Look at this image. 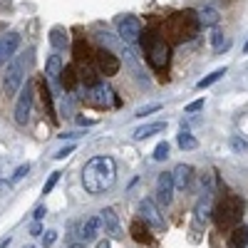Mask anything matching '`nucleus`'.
I'll list each match as a JSON object with an SVG mask.
<instances>
[{"instance_id":"dca6fc26","label":"nucleus","mask_w":248,"mask_h":248,"mask_svg":"<svg viewBox=\"0 0 248 248\" xmlns=\"http://www.w3.org/2000/svg\"><path fill=\"white\" fill-rule=\"evenodd\" d=\"M167 129V122H152V124H141V127L134 129V139H149L159 132Z\"/></svg>"},{"instance_id":"c9c22d12","label":"nucleus","mask_w":248,"mask_h":248,"mask_svg":"<svg viewBox=\"0 0 248 248\" xmlns=\"http://www.w3.org/2000/svg\"><path fill=\"white\" fill-rule=\"evenodd\" d=\"M211 43H214L216 50L223 47V32H221V30H214V32H211Z\"/></svg>"},{"instance_id":"b1692460","label":"nucleus","mask_w":248,"mask_h":248,"mask_svg":"<svg viewBox=\"0 0 248 248\" xmlns=\"http://www.w3.org/2000/svg\"><path fill=\"white\" fill-rule=\"evenodd\" d=\"M40 97H43V107H45V114H50V117L55 119V109H52V94H50V90H47V82H45V79L40 82Z\"/></svg>"},{"instance_id":"a211bd4d","label":"nucleus","mask_w":248,"mask_h":248,"mask_svg":"<svg viewBox=\"0 0 248 248\" xmlns=\"http://www.w3.org/2000/svg\"><path fill=\"white\" fill-rule=\"evenodd\" d=\"M99 229H102V221H99V216H90L85 223H82V241H92L97 233H99Z\"/></svg>"},{"instance_id":"39448f33","label":"nucleus","mask_w":248,"mask_h":248,"mask_svg":"<svg viewBox=\"0 0 248 248\" xmlns=\"http://www.w3.org/2000/svg\"><path fill=\"white\" fill-rule=\"evenodd\" d=\"M23 72H25V60L23 57H15L10 65H8L5 75H3V92H5V97H13V94L20 92L23 79H25Z\"/></svg>"},{"instance_id":"1a4fd4ad","label":"nucleus","mask_w":248,"mask_h":248,"mask_svg":"<svg viewBox=\"0 0 248 248\" xmlns=\"http://www.w3.org/2000/svg\"><path fill=\"white\" fill-rule=\"evenodd\" d=\"M94 65H97L99 75L112 77V75H117V72H119L122 62H119V57H117L112 50H107V47H99V50L94 52Z\"/></svg>"},{"instance_id":"473e14b6","label":"nucleus","mask_w":248,"mask_h":248,"mask_svg":"<svg viewBox=\"0 0 248 248\" xmlns=\"http://www.w3.org/2000/svg\"><path fill=\"white\" fill-rule=\"evenodd\" d=\"M159 109H161V105H147V107H139V109L134 112V117H147V114L159 112Z\"/></svg>"},{"instance_id":"f3484780","label":"nucleus","mask_w":248,"mask_h":248,"mask_svg":"<svg viewBox=\"0 0 248 248\" xmlns=\"http://www.w3.org/2000/svg\"><path fill=\"white\" fill-rule=\"evenodd\" d=\"M196 17H199V25H201V28H216L218 20H221V15H218L216 8H201V10L196 13Z\"/></svg>"},{"instance_id":"f8f14e48","label":"nucleus","mask_w":248,"mask_h":248,"mask_svg":"<svg viewBox=\"0 0 248 248\" xmlns=\"http://www.w3.org/2000/svg\"><path fill=\"white\" fill-rule=\"evenodd\" d=\"M156 194H159V203L161 206H169L174 199V179L171 174H159L156 179Z\"/></svg>"},{"instance_id":"aec40b11","label":"nucleus","mask_w":248,"mask_h":248,"mask_svg":"<svg viewBox=\"0 0 248 248\" xmlns=\"http://www.w3.org/2000/svg\"><path fill=\"white\" fill-rule=\"evenodd\" d=\"M67 43H70L67 30H65V28H60V25H55V28L50 30V45H52L55 50H65Z\"/></svg>"},{"instance_id":"37998d69","label":"nucleus","mask_w":248,"mask_h":248,"mask_svg":"<svg viewBox=\"0 0 248 248\" xmlns=\"http://www.w3.org/2000/svg\"><path fill=\"white\" fill-rule=\"evenodd\" d=\"M10 246V238H3V241H0V248H8Z\"/></svg>"},{"instance_id":"a878e982","label":"nucleus","mask_w":248,"mask_h":248,"mask_svg":"<svg viewBox=\"0 0 248 248\" xmlns=\"http://www.w3.org/2000/svg\"><path fill=\"white\" fill-rule=\"evenodd\" d=\"M223 75H226V67H221V70H214L211 75H206L203 79H199V82H196V90H206V87H211L214 82H218Z\"/></svg>"},{"instance_id":"7ed1b4c3","label":"nucleus","mask_w":248,"mask_h":248,"mask_svg":"<svg viewBox=\"0 0 248 248\" xmlns=\"http://www.w3.org/2000/svg\"><path fill=\"white\" fill-rule=\"evenodd\" d=\"M167 35L174 40V43H184V40H191L199 32V17L194 10H181L176 15H171L164 25Z\"/></svg>"},{"instance_id":"4468645a","label":"nucleus","mask_w":248,"mask_h":248,"mask_svg":"<svg viewBox=\"0 0 248 248\" xmlns=\"http://www.w3.org/2000/svg\"><path fill=\"white\" fill-rule=\"evenodd\" d=\"M62 60L60 55H50V60L45 62V82H50V85L60 87V77H62Z\"/></svg>"},{"instance_id":"9d476101","label":"nucleus","mask_w":248,"mask_h":248,"mask_svg":"<svg viewBox=\"0 0 248 248\" xmlns=\"http://www.w3.org/2000/svg\"><path fill=\"white\" fill-rule=\"evenodd\" d=\"M90 102L94 107H109V105H119V99L114 97V90L109 85H105V82H99V85L92 87L90 92Z\"/></svg>"},{"instance_id":"c85d7f7f","label":"nucleus","mask_w":248,"mask_h":248,"mask_svg":"<svg viewBox=\"0 0 248 248\" xmlns=\"http://www.w3.org/2000/svg\"><path fill=\"white\" fill-rule=\"evenodd\" d=\"M60 176H62V171H52V174H50V179H47V181H45V186H43V194H45V196H47V194H52V189L57 186Z\"/></svg>"},{"instance_id":"412c9836","label":"nucleus","mask_w":248,"mask_h":248,"mask_svg":"<svg viewBox=\"0 0 248 248\" xmlns=\"http://www.w3.org/2000/svg\"><path fill=\"white\" fill-rule=\"evenodd\" d=\"M77 82H79V75H77L75 65H65V70H62V77H60V85L72 92V90L77 87Z\"/></svg>"},{"instance_id":"79ce46f5","label":"nucleus","mask_w":248,"mask_h":248,"mask_svg":"<svg viewBox=\"0 0 248 248\" xmlns=\"http://www.w3.org/2000/svg\"><path fill=\"white\" fill-rule=\"evenodd\" d=\"M97 248H112V246H109V241L105 238V241H99V243H97Z\"/></svg>"},{"instance_id":"7c9ffc66","label":"nucleus","mask_w":248,"mask_h":248,"mask_svg":"<svg viewBox=\"0 0 248 248\" xmlns=\"http://www.w3.org/2000/svg\"><path fill=\"white\" fill-rule=\"evenodd\" d=\"M231 149H233V152H238V154H243V152H248V139H241V137H233V139H231Z\"/></svg>"},{"instance_id":"f704fd0d","label":"nucleus","mask_w":248,"mask_h":248,"mask_svg":"<svg viewBox=\"0 0 248 248\" xmlns=\"http://www.w3.org/2000/svg\"><path fill=\"white\" fill-rule=\"evenodd\" d=\"M55 241H57V231H45V233H43V248L55 246Z\"/></svg>"},{"instance_id":"6e6552de","label":"nucleus","mask_w":248,"mask_h":248,"mask_svg":"<svg viewBox=\"0 0 248 248\" xmlns=\"http://www.w3.org/2000/svg\"><path fill=\"white\" fill-rule=\"evenodd\" d=\"M139 216H141V221L147 223V226H152V229H154L156 233L167 231L164 216L159 214V206H156L152 199H141V203H139Z\"/></svg>"},{"instance_id":"58836bf2","label":"nucleus","mask_w":248,"mask_h":248,"mask_svg":"<svg viewBox=\"0 0 248 248\" xmlns=\"http://www.w3.org/2000/svg\"><path fill=\"white\" fill-rule=\"evenodd\" d=\"M30 233H32V236H40V233H43V226H40V221H35V223L30 226Z\"/></svg>"},{"instance_id":"bb28decb","label":"nucleus","mask_w":248,"mask_h":248,"mask_svg":"<svg viewBox=\"0 0 248 248\" xmlns=\"http://www.w3.org/2000/svg\"><path fill=\"white\" fill-rule=\"evenodd\" d=\"M179 147H181L184 152H194V149L199 147V141H196V137H194L191 132H184V129H181V134H179Z\"/></svg>"},{"instance_id":"20e7f679","label":"nucleus","mask_w":248,"mask_h":248,"mask_svg":"<svg viewBox=\"0 0 248 248\" xmlns=\"http://www.w3.org/2000/svg\"><path fill=\"white\" fill-rule=\"evenodd\" d=\"M144 52L154 70H164L169 65V45L164 43V37H159L156 32H147L144 35Z\"/></svg>"},{"instance_id":"49530a36","label":"nucleus","mask_w":248,"mask_h":248,"mask_svg":"<svg viewBox=\"0 0 248 248\" xmlns=\"http://www.w3.org/2000/svg\"><path fill=\"white\" fill-rule=\"evenodd\" d=\"M23 248H35V246H23Z\"/></svg>"},{"instance_id":"2eb2a0df","label":"nucleus","mask_w":248,"mask_h":248,"mask_svg":"<svg viewBox=\"0 0 248 248\" xmlns=\"http://www.w3.org/2000/svg\"><path fill=\"white\" fill-rule=\"evenodd\" d=\"M191 174H194V169L189 167V164H179V167L171 171V179H174V189H186L189 186V181H191Z\"/></svg>"},{"instance_id":"a19ab883","label":"nucleus","mask_w":248,"mask_h":248,"mask_svg":"<svg viewBox=\"0 0 248 248\" xmlns=\"http://www.w3.org/2000/svg\"><path fill=\"white\" fill-rule=\"evenodd\" d=\"M77 124H82V127H85V124H87V127H90V124H94V119H85V117H77Z\"/></svg>"},{"instance_id":"393cba45","label":"nucleus","mask_w":248,"mask_h":248,"mask_svg":"<svg viewBox=\"0 0 248 248\" xmlns=\"http://www.w3.org/2000/svg\"><path fill=\"white\" fill-rule=\"evenodd\" d=\"M129 231H132V238H134L137 243H149V241H152V236L147 233V226H141V221H134Z\"/></svg>"},{"instance_id":"72a5a7b5","label":"nucleus","mask_w":248,"mask_h":248,"mask_svg":"<svg viewBox=\"0 0 248 248\" xmlns=\"http://www.w3.org/2000/svg\"><path fill=\"white\" fill-rule=\"evenodd\" d=\"M199 109H203V97L201 99H194V102H189V105H186V114H194V112H199Z\"/></svg>"},{"instance_id":"a18cd8bd","label":"nucleus","mask_w":248,"mask_h":248,"mask_svg":"<svg viewBox=\"0 0 248 248\" xmlns=\"http://www.w3.org/2000/svg\"><path fill=\"white\" fill-rule=\"evenodd\" d=\"M243 55H248V43H246V45H243Z\"/></svg>"},{"instance_id":"9b49d317","label":"nucleus","mask_w":248,"mask_h":248,"mask_svg":"<svg viewBox=\"0 0 248 248\" xmlns=\"http://www.w3.org/2000/svg\"><path fill=\"white\" fill-rule=\"evenodd\" d=\"M99 221H102V226H105V233H109V238L122 241L124 233H122V226H119V216H117V211L112 209V206L99 211Z\"/></svg>"},{"instance_id":"4c0bfd02","label":"nucleus","mask_w":248,"mask_h":248,"mask_svg":"<svg viewBox=\"0 0 248 248\" xmlns=\"http://www.w3.org/2000/svg\"><path fill=\"white\" fill-rule=\"evenodd\" d=\"M47 214V209H45V206H37V209H35V214H32V218L35 221H43V216Z\"/></svg>"},{"instance_id":"2f4dec72","label":"nucleus","mask_w":248,"mask_h":248,"mask_svg":"<svg viewBox=\"0 0 248 248\" xmlns=\"http://www.w3.org/2000/svg\"><path fill=\"white\" fill-rule=\"evenodd\" d=\"M28 174H30V164H23V167H17V169H15V174L10 176V184H17L20 179L28 176Z\"/></svg>"},{"instance_id":"6ab92c4d","label":"nucleus","mask_w":248,"mask_h":248,"mask_svg":"<svg viewBox=\"0 0 248 248\" xmlns=\"http://www.w3.org/2000/svg\"><path fill=\"white\" fill-rule=\"evenodd\" d=\"M248 246V229L246 226H236L229 233V248H246Z\"/></svg>"},{"instance_id":"cd10ccee","label":"nucleus","mask_w":248,"mask_h":248,"mask_svg":"<svg viewBox=\"0 0 248 248\" xmlns=\"http://www.w3.org/2000/svg\"><path fill=\"white\" fill-rule=\"evenodd\" d=\"M72 52H75V60H77V62H87V60H90V47H87V43H85L82 37L75 40Z\"/></svg>"},{"instance_id":"c03bdc74","label":"nucleus","mask_w":248,"mask_h":248,"mask_svg":"<svg viewBox=\"0 0 248 248\" xmlns=\"http://www.w3.org/2000/svg\"><path fill=\"white\" fill-rule=\"evenodd\" d=\"M70 248H85V243H72Z\"/></svg>"},{"instance_id":"ddd939ff","label":"nucleus","mask_w":248,"mask_h":248,"mask_svg":"<svg viewBox=\"0 0 248 248\" xmlns=\"http://www.w3.org/2000/svg\"><path fill=\"white\" fill-rule=\"evenodd\" d=\"M17 47H20V35H17V32L3 35V37H0V62H5V60L15 57Z\"/></svg>"},{"instance_id":"c756f323","label":"nucleus","mask_w":248,"mask_h":248,"mask_svg":"<svg viewBox=\"0 0 248 248\" xmlns=\"http://www.w3.org/2000/svg\"><path fill=\"white\" fill-rule=\"evenodd\" d=\"M167 156H169V141H159L156 149H154V159L156 161H164Z\"/></svg>"},{"instance_id":"0eeeda50","label":"nucleus","mask_w":248,"mask_h":248,"mask_svg":"<svg viewBox=\"0 0 248 248\" xmlns=\"http://www.w3.org/2000/svg\"><path fill=\"white\" fill-rule=\"evenodd\" d=\"M117 30H119V40H122V43L137 45L139 37H141V20L134 17V15H124L117 23Z\"/></svg>"},{"instance_id":"ea45409f","label":"nucleus","mask_w":248,"mask_h":248,"mask_svg":"<svg viewBox=\"0 0 248 248\" xmlns=\"http://www.w3.org/2000/svg\"><path fill=\"white\" fill-rule=\"evenodd\" d=\"M82 137V132H65V134H60V139H77Z\"/></svg>"},{"instance_id":"f03ea898","label":"nucleus","mask_w":248,"mask_h":248,"mask_svg":"<svg viewBox=\"0 0 248 248\" xmlns=\"http://www.w3.org/2000/svg\"><path fill=\"white\" fill-rule=\"evenodd\" d=\"M243 209H246V203H243L241 196H236V194H226V196L216 203V209H214L216 226H218L221 231L236 229L238 221L243 218Z\"/></svg>"},{"instance_id":"4be33fe9","label":"nucleus","mask_w":248,"mask_h":248,"mask_svg":"<svg viewBox=\"0 0 248 248\" xmlns=\"http://www.w3.org/2000/svg\"><path fill=\"white\" fill-rule=\"evenodd\" d=\"M97 72H99V70H97V67H92V65H90V60H87L85 65H82V70H79V79L85 82L87 87H94V85H99Z\"/></svg>"},{"instance_id":"f257e3e1","label":"nucleus","mask_w":248,"mask_h":248,"mask_svg":"<svg viewBox=\"0 0 248 248\" xmlns=\"http://www.w3.org/2000/svg\"><path fill=\"white\" fill-rule=\"evenodd\" d=\"M114 179H117V164L112 156H94L82 169V186L92 196L107 191L114 184Z\"/></svg>"},{"instance_id":"423d86ee","label":"nucleus","mask_w":248,"mask_h":248,"mask_svg":"<svg viewBox=\"0 0 248 248\" xmlns=\"http://www.w3.org/2000/svg\"><path fill=\"white\" fill-rule=\"evenodd\" d=\"M32 97H35V87L32 82H28L23 92H17V102H15V109H13V119L15 124L25 127L30 122V112H32Z\"/></svg>"},{"instance_id":"e433bc0d","label":"nucleus","mask_w":248,"mask_h":248,"mask_svg":"<svg viewBox=\"0 0 248 248\" xmlns=\"http://www.w3.org/2000/svg\"><path fill=\"white\" fill-rule=\"evenodd\" d=\"M72 152H75V144H67V147H62L60 152H55V159L60 161V159H65V156H70Z\"/></svg>"},{"instance_id":"5701e85b","label":"nucleus","mask_w":248,"mask_h":248,"mask_svg":"<svg viewBox=\"0 0 248 248\" xmlns=\"http://www.w3.org/2000/svg\"><path fill=\"white\" fill-rule=\"evenodd\" d=\"M211 214V191H203V196L196 203V218H206Z\"/></svg>"}]
</instances>
